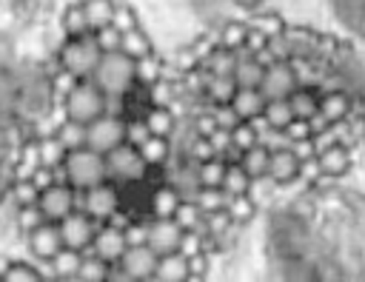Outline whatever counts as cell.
I'll list each match as a JSON object with an SVG mask.
<instances>
[{
  "instance_id": "1",
  "label": "cell",
  "mask_w": 365,
  "mask_h": 282,
  "mask_svg": "<svg viewBox=\"0 0 365 282\" xmlns=\"http://www.w3.org/2000/svg\"><path fill=\"white\" fill-rule=\"evenodd\" d=\"M54 54H57L60 66L68 68L71 74H77L80 80H88V77L97 71L100 60H103V48L97 46L94 31H88V34H83V37H66V40L57 46Z\"/></svg>"
},
{
  "instance_id": "2",
  "label": "cell",
  "mask_w": 365,
  "mask_h": 282,
  "mask_svg": "<svg viewBox=\"0 0 365 282\" xmlns=\"http://www.w3.org/2000/svg\"><path fill=\"white\" fill-rule=\"evenodd\" d=\"M91 80L106 94H128L137 85V60H131L125 51H108L103 54Z\"/></svg>"
},
{
  "instance_id": "3",
  "label": "cell",
  "mask_w": 365,
  "mask_h": 282,
  "mask_svg": "<svg viewBox=\"0 0 365 282\" xmlns=\"http://www.w3.org/2000/svg\"><path fill=\"white\" fill-rule=\"evenodd\" d=\"M66 177H68V185H74L77 191H88L100 182L108 179V165H106V154L94 151V148H77V151H68L66 157Z\"/></svg>"
},
{
  "instance_id": "4",
  "label": "cell",
  "mask_w": 365,
  "mask_h": 282,
  "mask_svg": "<svg viewBox=\"0 0 365 282\" xmlns=\"http://www.w3.org/2000/svg\"><path fill=\"white\" fill-rule=\"evenodd\" d=\"M106 165H108V179L117 182L120 188H131V185H140L148 179L151 168L145 165L143 154L137 145L131 142H120L114 151L106 154Z\"/></svg>"
},
{
  "instance_id": "5",
  "label": "cell",
  "mask_w": 365,
  "mask_h": 282,
  "mask_svg": "<svg viewBox=\"0 0 365 282\" xmlns=\"http://www.w3.org/2000/svg\"><path fill=\"white\" fill-rule=\"evenodd\" d=\"M66 114L68 120H77V122H94L97 117L106 114V91L88 77V80H80L74 85V91L66 97Z\"/></svg>"
},
{
  "instance_id": "6",
  "label": "cell",
  "mask_w": 365,
  "mask_h": 282,
  "mask_svg": "<svg viewBox=\"0 0 365 282\" xmlns=\"http://www.w3.org/2000/svg\"><path fill=\"white\" fill-rule=\"evenodd\" d=\"M117 208H123V188H120L117 182L106 179V182H100V185L83 191V211H86L91 219L108 222V216H111Z\"/></svg>"
},
{
  "instance_id": "7",
  "label": "cell",
  "mask_w": 365,
  "mask_h": 282,
  "mask_svg": "<svg viewBox=\"0 0 365 282\" xmlns=\"http://www.w3.org/2000/svg\"><path fill=\"white\" fill-rule=\"evenodd\" d=\"M60 234H63V245L66 248H74V251H80V254H86V251H91V242H94V234H97V228H100V222L97 219H91L86 211H71L68 216H63L60 222Z\"/></svg>"
},
{
  "instance_id": "8",
  "label": "cell",
  "mask_w": 365,
  "mask_h": 282,
  "mask_svg": "<svg viewBox=\"0 0 365 282\" xmlns=\"http://www.w3.org/2000/svg\"><path fill=\"white\" fill-rule=\"evenodd\" d=\"M120 142H125V117L103 114L94 122H88V142H86L88 148H94L100 154H108Z\"/></svg>"
},
{
  "instance_id": "9",
  "label": "cell",
  "mask_w": 365,
  "mask_h": 282,
  "mask_svg": "<svg viewBox=\"0 0 365 282\" xmlns=\"http://www.w3.org/2000/svg\"><path fill=\"white\" fill-rule=\"evenodd\" d=\"M37 205L46 214L48 222H60L63 216H68L71 211H77V188L68 185V182H54L46 191H40Z\"/></svg>"
},
{
  "instance_id": "10",
  "label": "cell",
  "mask_w": 365,
  "mask_h": 282,
  "mask_svg": "<svg viewBox=\"0 0 365 282\" xmlns=\"http://www.w3.org/2000/svg\"><path fill=\"white\" fill-rule=\"evenodd\" d=\"M297 88H299V80H297V71H294L291 60H277L265 68V77H262V85H259L265 100L291 97Z\"/></svg>"
},
{
  "instance_id": "11",
  "label": "cell",
  "mask_w": 365,
  "mask_h": 282,
  "mask_svg": "<svg viewBox=\"0 0 365 282\" xmlns=\"http://www.w3.org/2000/svg\"><path fill=\"white\" fill-rule=\"evenodd\" d=\"M128 251V239H125V231L111 225V222H100L97 234H94V242H91V254H97L100 259H106L108 265H117L123 259V254ZM88 254V251H86Z\"/></svg>"
},
{
  "instance_id": "12",
  "label": "cell",
  "mask_w": 365,
  "mask_h": 282,
  "mask_svg": "<svg viewBox=\"0 0 365 282\" xmlns=\"http://www.w3.org/2000/svg\"><path fill=\"white\" fill-rule=\"evenodd\" d=\"M123 271L131 276V282H143V279H154L157 276V265H160V254L145 242V245H128V251L120 259Z\"/></svg>"
},
{
  "instance_id": "13",
  "label": "cell",
  "mask_w": 365,
  "mask_h": 282,
  "mask_svg": "<svg viewBox=\"0 0 365 282\" xmlns=\"http://www.w3.org/2000/svg\"><path fill=\"white\" fill-rule=\"evenodd\" d=\"M26 248L31 259H54L66 245H63V234L57 222H43L40 228H34L26 236Z\"/></svg>"
},
{
  "instance_id": "14",
  "label": "cell",
  "mask_w": 365,
  "mask_h": 282,
  "mask_svg": "<svg viewBox=\"0 0 365 282\" xmlns=\"http://www.w3.org/2000/svg\"><path fill=\"white\" fill-rule=\"evenodd\" d=\"M182 228L174 216L163 219V216H151L148 219V245L163 256V254H171V251H180V242H182Z\"/></svg>"
},
{
  "instance_id": "15",
  "label": "cell",
  "mask_w": 365,
  "mask_h": 282,
  "mask_svg": "<svg viewBox=\"0 0 365 282\" xmlns=\"http://www.w3.org/2000/svg\"><path fill=\"white\" fill-rule=\"evenodd\" d=\"M180 202H182V194H180L171 182H165V179H163L160 185H154V188L148 191L145 214H148V216H163V219H168V216H174V214H177Z\"/></svg>"
},
{
  "instance_id": "16",
  "label": "cell",
  "mask_w": 365,
  "mask_h": 282,
  "mask_svg": "<svg viewBox=\"0 0 365 282\" xmlns=\"http://www.w3.org/2000/svg\"><path fill=\"white\" fill-rule=\"evenodd\" d=\"M268 177L279 185H294L299 179V157L288 148H277L271 151V162H268Z\"/></svg>"
},
{
  "instance_id": "17",
  "label": "cell",
  "mask_w": 365,
  "mask_h": 282,
  "mask_svg": "<svg viewBox=\"0 0 365 282\" xmlns=\"http://www.w3.org/2000/svg\"><path fill=\"white\" fill-rule=\"evenodd\" d=\"M317 157H319L322 174L336 177V179H342V177L351 171V165H354V151H351V145H345V142H334L331 148L319 151Z\"/></svg>"
},
{
  "instance_id": "18",
  "label": "cell",
  "mask_w": 365,
  "mask_h": 282,
  "mask_svg": "<svg viewBox=\"0 0 365 282\" xmlns=\"http://www.w3.org/2000/svg\"><path fill=\"white\" fill-rule=\"evenodd\" d=\"M262 77H265V66L248 54L245 48L237 51V68H234V80L240 88H259L262 85Z\"/></svg>"
},
{
  "instance_id": "19",
  "label": "cell",
  "mask_w": 365,
  "mask_h": 282,
  "mask_svg": "<svg viewBox=\"0 0 365 282\" xmlns=\"http://www.w3.org/2000/svg\"><path fill=\"white\" fill-rule=\"evenodd\" d=\"M60 34L63 37H83V34H88V31H94L91 28V23H88V14H86V9H83V3H68V6H63V11H60Z\"/></svg>"
},
{
  "instance_id": "20",
  "label": "cell",
  "mask_w": 365,
  "mask_h": 282,
  "mask_svg": "<svg viewBox=\"0 0 365 282\" xmlns=\"http://www.w3.org/2000/svg\"><path fill=\"white\" fill-rule=\"evenodd\" d=\"M319 111H322L331 122H342V120H348L351 111H354V97L348 94V88L319 94Z\"/></svg>"
},
{
  "instance_id": "21",
  "label": "cell",
  "mask_w": 365,
  "mask_h": 282,
  "mask_svg": "<svg viewBox=\"0 0 365 282\" xmlns=\"http://www.w3.org/2000/svg\"><path fill=\"white\" fill-rule=\"evenodd\" d=\"M140 148V154H143V160H145V165L148 168H165V162L171 160V154H174V145H171V137H160V134H151L143 145H137Z\"/></svg>"
},
{
  "instance_id": "22",
  "label": "cell",
  "mask_w": 365,
  "mask_h": 282,
  "mask_svg": "<svg viewBox=\"0 0 365 282\" xmlns=\"http://www.w3.org/2000/svg\"><path fill=\"white\" fill-rule=\"evenodd\" d=\"M120 51H125L131 60H140L145 54H154L157 51V43H154V37H151L148 28L137 26L131 31H123V48Z\"/></svg>"
},
{
  "instance_id": "23",
  "label": "cell",
  "mask_w": 365,
  "mask_h": 282,
  "mask_svg": "<svg viewBox=\"0 0 365 282\" xmlns=\"http://www.w3.org/2000/svg\"><path fill=\"white\" fill-rule=\"evenodd\" d=\"M265 94L259 91V88H237V94H234V100H231V105L237 108V114L242 117V120H254V117H259L262 111H265Z\"/></svg>"
},
{
  "instance_id": "24",
  "label": "cell",
  "mask_w": 365,
  "mask_h": 282,
  "mask_svg": "<svg viewBox=\"0 0 365 282\" xmlns=\"http://www.w3.org/2000/svg\"><path fill=\"white\" fill-rule=\"evenodd\" d=\"M154 279H160V282H185L188 279V256H182L180 251L163 254Z\"/></svg>"
},
{
  "instance_id": "25",
  "label": "cell",
  "mask_w": 365,
  "mask_h": 282,
  "mask_svg": "<svg viewBox=\"0 0 365 282\" xmlns=\"http://www.w3.org/2000/svg\"><path fill=\"white\" fill-rule=\"evenodd\" d=\"M143 117H145L151 134H160V137H171L177 128V120H180L171 105H148Z\"/></svg>"
},
{
  "instance_id": "26",
  "label": "cell",
  "mask_w": 365,
  "mask_h": 282,
  "mask_svg": "<svg viewBox=\"0 0 365 282\" xmlns=\"http://www.w3.org/2000/svg\"><path fill=\"white\" fill-rule=\"evenodd\" d=\"M248 23L245 20H222L220 26H217V40H220V46H225V48H231V51H240V48H245V37H248Z\"/></svg>"
},
{
  "instance_id": "27",
  "label": "cell",
  "mask_w": 365,
  "mask_h": 282,
  "mask_svg": "<svg viewBox=\"0 0 365 282\" xmlns=\"http://www.w3.org/2000/svg\"><path fill=\"white\" fill-rule=\"evenodd\" d=\"M237 80L234 77H220V74H208V83H205V100L211 105H225L234 100L237 94Z\"/></svg>"
},
{
  "instance_id": "28",
  "label": "cell",
  "mask_w": 365,
  "mask_h": 282,
  "mask_svg": "<svg viewBox=\"0 0 365 282\" xmlns=\"http://www.w3.org/2000/svg\"><path fill=\"white\" fill-rule=\"evenodd\" d=\"M202 68L208 74H220V77H234V68H237V51L225 48V46H217L205 60H202Z\"/></svg>"
},
{
  "instance_id": "29",
  "label": "cell",
  "mask_w": 365,
  "mask_h": 282,
  "mask_svg": "<svg viewBox=\"0 0 365 282\" xmlns=\"http://www.w3.org/2000/svg\"><path fill=\"white\" fill-rule=\"evenodd\" d=\"M288 100H291L294 117L308 120V117H314V114L319 111V91H317L314 85H299Z\"/></svg>"
},
{
  "instance_id": "30",
  "label": "cell",
  "mask_w": 365,
  "mask_h": 282,
  "mask_svg": "<svg viewBox=\"0 0 365 282\" xmlns=\"http://www.w3.org/2000/svg\"><path fill=\"white\" fill-rule=\"evenodd\" d=\"M108 273H111V265L106 259H100L97 254H83V262H80V271H77V282H108Z\"/></svg>"
},
{
  "instance_id": "31",
  "label": "cell",
  "mask_w": 365,
  "mask_h": 282,
  "mask_svg": "<svg viewBox=\"0 0 365 282\" xmlns=\"http://www.w3.org/2000/svg\"><path fill=\"white\" fill-rule=\"evenodd\" d=\"M163 74H165V57L160 51L137 60V83L140 85H151V83L163 80Z\"/></svg>"
},
{
  "instance_id": "32",
  "label": "cell",
  "mask_w": 365,
  "mask_h": 282,
  "mask_svg": "<svg viewBox=\"0 0 365 282\" xmlns=\"http://www.w3.org/2000/svg\"><path fill=\"white\" fill-rule=\"evenodd\" d=\"M37 151H40V165H48V168L63 165L66 157H68V148L60 142L57 134H48L43 140H37Z\"/></svg>"
},
{
  "instance_id": "33",
  "label": "cell",
  "mask_w": 365,
  "mask_h": 282,
  "mask_svg": "<svg viewBox=\"0 0 365 282\" xmlns=\"http://www.w3.org/2000/svg\"><path fill=\"white\" fill-rule=\"evenodd\" d=\"M228 214H231V219L237 222V225H251L254 222V216H257V211H259V205H257V199L251 197V194H240V197H231L228 199V208H225Z\"/></svg>"
},
{
  "instance_id": "34",
  "label": "cell",
  "mask_w": 365,
  "mask_h": 282,
  "mask_svg": "<svg viewBox=\"0 0 365 282\" xmlns=\"http://www.w3.org/2000/svg\"><path fill=\"white\" fill-rule=\"evenodd\" d=\"M80 262H83V254L74 251V248H63L51 265H54V273H57V282H68V279H77V271H80Z\"/></svg>"
},
{
  "instance_id": "35",
  "label": "cell",
  "mask_w": 365,
  "mask_h": 282,
  "mask_svg": "<svg viewBox=\"0 0 365 282\" xmlns=\"http://www.w3.org/2000/svg\"><path fill=\"white\" fill-rule=\"evenodd\" d=\"M262 117L268 120V125H271V128H282V131H285V125L294 120V108H291V100H288V97H277V100H268V103H265V111H262Z\"/></svg>"
},
{
  "instance_id": "36",
  "label": "cell",
  "mask_w": 365,
  "mask_h": 282,
  "mask_svg": "<svg viewBox=\"0 0 365 282\" xmlns=\"http://www.w3.org/2000/svg\"><path fill=\"white\" fill-rule=\"evenodd\" d=\"M57 137H60V142H63L68 151L86 148V142H88V125H86V122H77V120H66V122L57 128Z\"/></svg>"
},
{
  "instance_id": "37",
  "label": "cell",
  "mask_w": 365,
  "mask_h": 282,
  "mask_svg": "<svg viewBox=\"0 0 365 282\" xmlns=\"http://www.w3.org/2000/svg\"><path fill=\"white\" fill-rule=\"evenodd\" d=\"M268 162H271V148H265L262 142H257L254 148H248L240 160V165L251 174V177H265L268 174Z\"/></svg>"
},
{
  "instance_id": "38",
  "label": "cell",
  "mask_w": 365,
  "mask_h": 282,
  "mask_svg": "<svg viewBox=\"0 0 365 282\" xmlns=\"http://www.w3.org/2000/svg\"><path fill=\"white\" fill-rule=\"evenodd\" d=\"M251 182L254 177L240 165V162H228V171H225V179H222V188L231 194V197H240V194H248L251 191Z\"/></svg>"
},
{
  "instance_id": "39",
  "label": "cell",
  "mask_w": 365,
  "mask_h": 282,
  "mask_svg": "<svg viewBox=\"0 0 365 282\" xmlns=\"http://www.w3.org/2000/svg\"><path fill=\"white\" fill-rule=\"evenodd\" d=\"M83 9L88 14V23L91 28H103L114 20V9H117V0H83Z\"/></svg>"
},
{
  "instance_id": "40",
  "label": "cell",
  "mask_w": 365,
  "mask_h": 282,
  "mask_svg": "<svg viewBox=\"0 0 365 282\" xmlns=\"http://www.w3.org/2000/svg\"><path fill=\"white\" fill-rule=\"evenodd\" d=\"M225 171H228V160H222V157H211V160L200 162V182H202V188H222Z\"/></svg>"
},
{
  "instance_id": "41",
  "label": "cell",
  "mask_w": 365,
  "mask_h": 282,
  "mask_svg": "<svg viewBox=\"0 0 365 282\" xmlns=\"http://www.w3.org/2000/svg\"><path fill=\"white\" fill-rule=\"evenodd\" d=\"M202 216H205V211L197 205V199H182L174 214V219L180 222L182 231H202Z\"/></svg>"
},
{
  "instance_id": "42",
  "label": "cell",
  "mask_w": 365,
  "mask_h": 282,
  "mask_svg": "<svg viewBox=\"0 0 365 282\" xmlns=\"http://www.w3.org/2000/svg\"><path fill=\"white\" fill-rule=\"evenodd\" d=\"M254 28H259V31H265L268 37H277V34H282L285 28H288V20L277 11V9H268V11H259V14H254L251 20H248Z\"/></svg>"
},
{
  "instance_id": "43",
  "label": "cell",
  "mask_w": 365,
  "mask_h": 282,
  "mask_svg": "<svg viewBox=\"0 0 365 282\" xmlns=\"http://www.w3.org/2000/svg\"><path fill=\"white\" fill-rule=\"evenodd\" d=\"M43 222H48L46 219V214L40 211V205H20L17 211H14V225L20 228V234L23 236H29L34 228H40Z\"/></svg>"
},
{
  "instance_id": "44",
  "label": "cell",
  "mask_w": 365,
  "mask_h": 282,
  "mask_svg": "<svg viewBox=\"0 0 365 282\" xmlns=\"http://www.w3.org/2000/svg\"><path fill=\"white\" fill-rule=\"evenodd\" d=\"M3 282H43V276H40L34 259L29 256V259H14L11 268L6 271V279Z\"/></svg>"
},
{
  "instance_id": "45",
  "label": "cell",
  "mask_w": 365,
  "mask_h": 282,
  "mask_svg": "<svg viewBox=\"0 0 365 282\" xmlns=\"http://www.w3.org/2000/svg\"><path fill=\"white\" fill-rule=\"evenodd\" d=\"M9 197L11 202L20 208V205H37L40 199V188L31 182V179H14L11 188H9Z\"/></svg>"
},
{
  "instance_id": "46",
  "label": "cell",
  "mask_w": 365,
  "mask_h": 282,
  "mask_svg": "<svg viewBox=\"0 0 365 282\" xmlns=\"http://www.w3.org/2000/svg\"><path fill=\"white\" fill-rule=\"evenodd\" d=\"M228 199H231V194L225 191V188H200V194H197V205L208 214V211H222V208H228Z\"/></svg>"
},
{
  "instance_id": "47",
  "label": "cell",
  "mask_w": 365,
  "mask_h": 282,
  "mask_svg": "<svg viewBox=\"0 0 365 282\" xmlns=\"http://www.w3.org/2000/svg\"><path fill=\"white\" fill-rule=\"evenodd\" d=\"M120 31H131V28H137V26H143V14L131 6V3H117V9H114V20H111Z\"/></svg>"
},
{
  "instance_id": "48",
  "label": "cell",
  "mask_w": 365,
  "mask_h": 282,
  "mask_svg": "<svg viewBox=\"0 0 365 282\" xmlns=\"http://www.w3.org/2000/svg\"><path fill=\"white\" fill-rule=\"evenodd\" d=\"M94 40H97V46L103 48V54L123 48V31H120L114 23H108V26H103V28H94Z\"/></svg>"
},
{
  "instance_id": "49",
  "label": "cell",
  "mask_w": 365,
  "mask_h": 282,
  "mask_svg": "<svg viewBox=\"0 0 365 282\" xmlns=\"http://www.w3.org/2000/svg\"><path fill=\"white\" fill-rule=\"evenodd\" d=\"M148 137H151V128H148V122H145L143 114L125 117V142H131V145H143Z\"/></svg>"
},
{
  "instance_id": "50",
  "label": "cell",
  "mask_w": 365,
  "mask_h": 282,
  "mask_svg": "<svg viewBox=\"0 0 365 282\" xmlns=\"http://www.w3.org/2000/svg\"><path fill=\"white\" fill-rule=\"evenodd\" d=\"M231 140H234V145H237V148L248 151V148H254V145L259 142V131L254 128V122H251V120H242V122L231 131Z\"/></svg>"
},
{
  "instance_id": "51",
  "label": "cell",
  "mask_w": 365,
  "mask_h": 282,
  "mask_svg": "<svg viewBox=\"0 0 365 282\" xmlns=\"http://www.w3.org/2000/svg\"><path fill=\"white\" fill-rule=\"evenodd\" d=\"M182 157H185V160H194V162H205V160L217 157V151H214V145H211V140H208V137L197 134V137L191 140V145L185 148V154H182Z\"/></svg>"
},
{
  "instance_id": "52",
  "label": "cell",
  "mask_w": 365,
  "mask_h": 282,
  "mask_svg": "<svg viewBox=\"0 0 365 282\" xmlns=\"http://www.w3.org/2000/svg\"><path fill=\"white\" fill-rule=\"evenodd\" d=\"M211 111H214L217 128H228V131H234V128L242 122V117L237 114V108H234L231 103H225V105H211Z\"/></svg>"
},
{
  "instance_id": "53",
  "label": "cell",
  "mask_w": 365,
  "mask_h": 282,
  "mask_svg": "<svg viewBox=\"0 0 365 282\" xmlns=\"http://www.w3.org/2000/svg\"><path fill=\"white\" fill-rule=\"evenodd\" d=\"M148 219H151V216H134V219H131V225L125 228L128 245H145V242H148Z\"/></svg>"
},
{
  "instance_id": "54",
  "label": "cell",
  "mask_w": 365,
  "mask_h": 282,
  "mask_svg": "<svg viewBox=\"0 0 365 282\" xmlns=\"http://www.w3.org/2000/svg\"><path fill=\"white\" fill-rule=\"evenodd\" d=\"M205 251V234L202 231H185L182 242H180V254L182 256H197Z\"/></svg>"
},
{
  "instance_id": "55",
  "label": "cell",
  "mask_w": 365,
  "mask_h": 282,
  "mask_svg": "<svg viewBox=\"0 0 365 282\" xmlns=\"http://www.w3.org/2000/svg\"><path fill=\"white\" fill-rule=\"evenodd\" d=\"M322 177V165H319V157H311V160H302L299 162V182L305 188H311L317 179Z\"/></svg>"
},
{
  "instance_id": "56",
  "label": "cell",
  "mask_w": 365,
  "mask_h": 282,
  "mask_svg": "<svg viewBox=\"0 0 365 282\" xmlns=\"http://www.w3.org/2000/svg\"><path fill=\"white\" fill-rule=\"evenodd\" d=\"M285 134H288V140H291V142L314 137V131H311V122H308V120H302V117H294V120L285 125Z\"/></svg>"
},
{
  "instance_id": "57",
  "label": "cell",
  "mask_w": 365,
  "mask_h": 282,
  "mask_svg": "<svg viewBox=\"0 0 365 282\" xmlns=\"http://www.w3.org/2000/svg\"><path fill=\"white\" fill-rule=\"evenodd\" d=\"M251 26V23H248ZM268 43H271V37L265 34V31H259V28H248V37H245V51L248 54H257V51H262V48H268Z\"/></svg>"
},
{
  "instance_id": "58",
  "label": "cell",
  "mask_w": 365,
  "mask_h": 282,
  "mask_svg": "<svg viewBox=\"0 0 365 282\" xmlns=\"http://www.w3.org/2000/svg\"><path fill=\"white\" fill-rule=\"evenodd\" d=\"M208 140H211V145H214L217 157H225V151L234 145V140H231V131H228V128H214V131L208 134Z\"/></svg>"
},
{
  "instance_id": "59",
  "label": "cell",
  "mask_w": 365,
  "mask_h": 282,
  "mask_svg": "<svg viewBox=\"0 0 365 282\" xmlns=\"http://www.w3.org/2000/svg\"><path fill=\"white\" fill-rule=\"evenodd\" d=\"M268 48L274 51V57H277V60H291V57H294V51H291V43H288L285 31H282V34H277V37H271Z\"/></svg>"
},
{
  "instance_id": "60",
  "label": "cell",
  "mask_w": 365,
  "mask_h": 282,
  "mask_svg": "<svg viewBox=\"0 0 365 282\" xmlns=\"http://www.w3.org/2000/svg\"><path fill=\"white\" fill-rule=\"evenodd\" d=\"M31 182H34L40 191H46L48 185H54V182H57V177H54V168H48V165H40V168L31 174Z\"/></svg>"
},
{
  "instance_id": "61",
  "label": "cell",
  "mask_w": 365,
  "mask_h": 282,
  "mask_svg": "<svg viewBox=\"0 0 365 282\" xmlns=\"http://www.w3.org/2000/svg\"><path fill=\"white\" fill-rule=\"evenodd\" d=\"M291 151L299 157V162H302V160H311V157H317V145H314V137L291 142Z\"/></svg>"
},
{
  "instance_id": "62",
  "label": "cell",
  "mask_w": 365,
  "mask_h": 282,
  "mask_svg": "<svg viewBox=\"0 0 365 282\" xmlns=\"http://www.w3.org/2000/svg\"><path fill=\"white\" fill-rule=\"evenodd\" d=\"M237 9H245V11H259L265 0H231Z\"/></svg>"
},
{
  "instance_id": "63",
  "label": "cell",
  "mask_w": 365,
  "mask_h": 282,
  "mask_svg": "<svg viewBox=\"0 0 365 282\" xmlns=\"http://www.w3.org/2000/svg\"><path fill=\"white\" fill-rule=\"evenodd\" d=\"M11 262H14V256H9L6 251H0V279H6V271L11 268Z\"/></svg>"
},
{
  "instance_id": "64",
  "label": "cell",
  "mask_w": 365,
  "mask_h": 282,
  "mask_svg": "<svg viewBox=\"0 0 365 282\" xmlns=\"http://www.w3.org/2000/svg\"><path fill=\"white\" fill-rule=\"evenodd\" d=\"M77 3H83V0H77Z\"/></svg>"
}]
</instances>
